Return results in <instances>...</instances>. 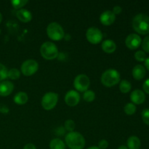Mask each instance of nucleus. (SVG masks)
<instances>
[{
  "label": "nucleus",
  "instance_id": "f257e3e1",
  "mask_svg": "<svg viewBox=\"0 0 149 149\" xmlns=\"http://www.w3.org/2000/svg\"><path fill=\"white\" fill-rule=\"evenodd\" d=\"M132 27L137 33L146 35L149 33V16L146 14H138L132 20Z\"/></svg>",
  "mask_w": 149,
  "mask_h": 149
},
{
  "label": "nucleus",
  "instance_id": "f03ea898",
  "mask_svg": "<svg viewBox=\"0 0 149 149\" xmlns=\"http://www.w3.org/2000/svg\"><path fill=\"white\" fill-rule=\"evenodd\" d=\"M65 143L70 149H83L85 146V139L78 132H68L65 138Z\"/></svg>",
  "mask_w": 149,
  "mask_h": 149
},
{
  "label": "nucleus",
  "instance_id": "7ed1b4c3",
  "mask_svg": "<svg viewBox=\"0 0 149 149\" xmlns=\"http://www.w3.org/2000/svg\"><path fill=\"white\" fill-rule=\"evenodd\" d=\"M120 81V74L116 69H107L101 76V83L107 87H113Z\"/></svg>",
  "mask_w": 149,
  "mask_h": 149
},
{
  "label": "nucleus",
  "instance_id": "20e7f679",
  "mask_svg": "<svg viewBox=\"0 0 149 149\" xmlns=\"http://www.w3.org/2000/svg\"><path fill=\"white\" fill-rule=\"evenodd\" d=\"M42 56L46 60H54L58 55V49L56 45L51 42H46L42 44L40 47Z\"/></svg>",
  "mask_w": 149,
  "mask_h": 149
},
{
  "label": "nucleus",
  "instance_id": "39448f33",
  "mask_svg": "<svg viewBox=\"0 0 149 149\" xmlns=\"http://www.w3.org/2000/svg\"><path fill=\"white\" fill-rule=\"evenodd\" d=\"M47 33L49 39L54 41L61 40L65 36L63 29L59 23L52 22L47 28Z\"/></svg>",
  "mask_w": 149,
  "mask_h": 149
},
{
  "label": "nucleus",
  "instance_id": "423d86ee",
  "mask_svg": "<svg viewBox=\"0 0 149 149\" xmlns=\"http://www.w3.org/2000/svg\"><path fill=\"white\" fill-rule=\"evenodd\" d=\"M58 101V95L53 92L47 93L42 99V106L47 111L52 110L55 107Z\"/></svg>",
  "mask_w": 149,
  "mask_h": 149
},
{
  "label": "nucleus",
  "instance_id": "0eeeda50",
  "mask_svg": "<svg viewBox=\"0 0 149 149\" xmlns=\"http://www.w3.org/2000/svg\"><path fill=\"white\" fill-rule=\"evenodd\" d=\"M39 69V64L34 60H27L24 61L20 67L22 74L26 77H30L34 74Z\"/></svg>",
  "mask_w": 149,
  "mask_h": 149
},
{
  "label": "nucleus",
  "instance_id": "6e6552de",
  "mask_svg": "<svg viewBox=\"0 0 149 149\" xmlns=\"http://www.w3.org/2000/svg\"><path fill=\"white\" fill-rule=\"evenodd\" d=\"M90 81L86 74H79L74 81V86L77 90L79 92H85L89 88Z\"/></svg>",
  "mask_w": 149,
  "mask_h": 149
},
{
  "label": "nucleus",
  "instance_id": "1a4fd4ad",
  "mask_svg": "<svg viewBox=\"0 0 149 149\" xmlns=\"http://www.w3.org/2000/svg\"><path fill=\"white\" fill-rule=\"evenodd\" d=\"M86 37L90 43L97 45L103 39V33L101 31L96 27H90L86 32Z\"/></svg>",
  "mask_w": 149,
  "mask_h": 149
},
{
  "label": "nucleus",
  "instance_id": "9d476101",
  "mask_svg": "<svg viewBox=\"0 0 149 149\" xmlns=\"http://www.w3.org/2000/svg\"><path fill=\"white\" fill-rule=\"evenodd\" d=\"M141 42L142 40L141 36L136 33H130L125 39V45L130 49H138L141 45Z\"/></svg>",
  "mask_w": 149,
  "mask_h": 149
},
{
  "label": "nucleus",
  "instance_id": "9b49d317",
  "mask_svg": "<svg viewBox=\"0 0 149 149\" xmlns=\"http://www.w3.org/2000/svg\"><path fill=\"white\" fill-rule=\"evenodd\" d=\"M80 101L79 93L75 90H70L67 92L65 96V102L68 106H76Z\"/></svg>",
  "mask_w": 149,
  "mask_h": 149
},
{
  "label": "nucleus",
  "instance_id": "f8f14e48",
  "mask_svg": "<svg viewBox=\"0 0 149 149\" xmlns=\"http://www.w3.org/2000/svg\"><path fill=\"white\" fill-rule=\"evenodd\" d=\"M115 20H116V15L111 10H106L100 15V20L102 24L104 26H110L113 24Z\"/></svg>",
  "mask_w": 149,
  "mask_h": 149
},
{
  "label": "nucleus",
  "instance_id": "ddd939ff",
  "mask_svg": "<svg viewBox=\"0 0 149 149\" xmlns=\"http://www.w3.org/2000/svg\"><path fill=\"white\" fill-rule=\"evenodd\" d=\"M130 100L133 104H142L146 100V95L142 90H135L131 93Z\"/></svg>",
  "mask_w": 149,
  "mask_h": 149
},
{
  "label": "nucleus",
  "instance_id": "4468645a",
  "mask_svg": "<svg viewBox=\"0 0 149 149\" xmlns=\"http://www.w3.org/2000/svg\"><path fill=\"white\" fill-rule=\"evenodd\" d=\"M14 90V84L10 81H4L0 82V95L5 97L13 93Z\"/></svg>",
  "mask_w": 149,
  "mask_h": 149
},
{
  "label": "nucleus",
  "instance_id": "2eb2a0df",
  "mask_svg": "<svg viewBox=\"0 0 149 149\" xmlns=\"http://www.w3.org/2000/svg\"><path fill=\"white\" fill-rule=\"evenodd\" d=\"M16 16L17 18L23 23H28L32 19V14L29 10L26 9H20L16 13Z\"/></svg>",
  "mask_w": 149,
  "mask_h": 149
},
{
  "label": "nucleus",
  "instance_id": "dca6fc26",
  "mask_svg": "<svg viewBox=\"0 0 149 149\" xmlns=\"http://www.w3.org/2000/svg\"><path fill=\"white\" fill-rule=\"evenodd\" d=\"M132 76L136 80H141L146 76V68L142 65H137L132 69Z\"/></svg>",
  "mask_w": 149,
  "mask_h": 149
},
{
  "label": "nucleus",
  "instance_id": "f3484780",
  "mask_svg": "<svg viewBox=\"0 0 149 149\" xmlns=\"http://www.w3.org/2000/svg\"><path fill=\"white\" fill-rule=\"evenodd\" d=\"M102 49L106 53H113L116 49V45L111 39H106L102 43Z\"/></svg>",
  "mask_w": 149,
  "mask_h": 149
},
{
  "label": "nucleus",
  "instance_id": "a211bd4d",
  "mask_svg": "<svg viewBox=\"0 0 149 149\" xmlns=\"http://www.w3.org/2000/svg\"><path fill=\"white\" fill-rule=\"evenodd\" d=\"M128 149H140L141 146V140L136 136H131L127 140Z\"/></svg>",
  "mask_w": 149,
  "mask_h": 149
},
{
  "label": "nucleus",
  "instance_id": "6ab92c4d",
  "mask_svg": "<svg viewBox=\"0 0 149 149\" xmlns=\"http://www.w3.org/2000/svg\"><path fill=\"white\" fill-rule=\"evenodd\" d=\"M29 100L28 95L25 92H19L14 96V102L17 105H24Z\"/></svg>",
  "mask_w": 149,
  "mask_h": 149
},
{
  "label": "nucleus",
  "instance_id": "aec40b11",
  "mask_svg": "<svg viewBox=\"0 0 149 149\" xmlns=\"http://www.w3.org/2000/svg\"><path fill=\"white\" fill-rule=\"evenodd\" d=\"M50 149H65V145L62 140L59 138H55L49 142Z\"/></svg>",
  "mask_w": 149,
  "mask_h": 149
},
{
  "label": "nucleus",
  "instance_id": "412c9836",
  "mask_svg": "<svg viewBox=\"0 0 149 149\" xmlns=\"http://www.w3.org/2000/svg\"><path fill=\"white\" fill-rule=\"evenodd\" d=\"M132 89V85L129 81L126 79L122 80L119 84V90L122 93H128Z\"/></svg>",
  "mask_w": 149,
  "mask_h": 149
},
{
  "label": "nucleus",
  "instance_id": "4be33fe9",
  "mask_svg": "<svg viewBox=\"0 0 149 149\" xmlns=\"http://www.w3.org/2000/svg\"><path fill=\"white\" fill-rule=\"evenodd\" d=\"M20 71H19L17 68H11L10 70H9L8 72H7V77L10 78L12 80H15L20 77Z\"/></svg>",
  "mask_w": 149,
  "mask_h": 149
},
{
  "label": "nucleus",
  "instance_id": "5701e85b",
  "mask_svg": "<svg viewBox=\"0 0 149 149\" xmlns=\"http://www.w3.org/2000/svg\"><path fill=\"white\" fill-rule=\"evenodd\" d=\"M124 111H125V113L126 114L132 115L136 111V106L132 103H129L125 105V108H124Z\"/></svg>",
  "mask_w": 149,
  "mask_h": 149
},
{
  "label": "nucleus",
  "instance_id": "b1692460",
  "mask_svg": "<svg viewBox=\"0 0 149 149\" xmlns=\"http://www.w3.org/2000/svg\"><path fill=\"white\" fill-rule=\"evenodd\" d=\"M29 2L28 0H13L11 1V4L15 9L20 10L23 7H24Z\"/></svg>",
  "mask_w": 149,
  "mask_h": 149
},
{
  "label": "nucleus",
  "instance_id": "393cba45",
  "mask_svg": "<svg viewBox=\"0 0 149 149\" xmlns=\"http://www.w3.org/2000/svg\"><path fill=\"white\" fill-rule=\"evenodd\" d=\"M83 98L87 102H93L95 98V94L93 90H87L84 92Z\"/></svg>",
  "mask_w": 149,
  "mask_h": 149
},
{
  "label": "nucleus",
  "instance_id": "a878e982",
  "mask_svg": "<svg viewBox=\"0 0 149 149\" xmlns=\"http://www.w3.org/2000/svg\"><path fill=\"white\" fill-rule=\"evenodd\" d=\"M135 58L139 62H143L146 59V54L144 51L138 50L135 53Z\"/></svg>",
  "mask_w": 149,
  "mask_h": 149
},
{
  "label": "nucleus",
  "instance_id": "bb28decb",
  "mask_svg": "<svg viewBox=\"0 0 149 149\" xmlns=\"http://www.w3.org/2000/svg\"><path fill=\"white\" fill-rule=\"evenodd\" d=\"M7 72H8V70L6 68L5 65L0 63V81L7 78Z\"/></svg>",
  "mask_w": 149,
  "mask_h": 149
},
{
  "label": "nucleus",
  "instance_id": "cd10ccee",
  "mask_svg": "<svg viewBox=\"0 0 149 149\" xmlns=\"http://www.w3.org/2000/svg\"><path fill=\"white\" fill-rule=\"evenodd\" d=\"M75 123H74V121L72 119H68L65 122V125H64V127H65V130L68 131H69V132H73L75 129Z\"/></svg>",
  "mask_w": 149,
  "mask_h": 149
},
{
  "label": "nucleus",
  "instance_id": "c85d7f7f",
  "mask_svg": "<svg viewBox=\"0 0 149 149\" xmlns=\"http://www.w3.org/2000/svg\"><path fill=\"white\" fill-rule=\"evenodd\" d=\"M141 117L144 123L149 125V109H145L142 111Z\"/></svg>",
  "mask_w": 149,
  "mask_h": 149
},
{
  "label": "nucleus",
  "instance_id": "c756f323",
  "mask_svg": "<svg viewBox=\"0 0 149 149\" xmlns=\"http://www.w3.org/2000/svg\"><path fill=\"white\" fill-rule=\"evenodd\" d=\"M141 45H142V48L144 52L149 53V36L144 38V39L141 42Z\"/></svg>",
  "mask_w": 149,
  "mask_h": 149
},
{
  "label": "nucleus",
  "instance_id": "7c9ffc66",
  "mask_svg": "<svg viewBox=\"0 0 149 149\" xmlns=\"http://www.w3.org/2000/svg\"><path fill=\"white\" fill-rule=\"evenodd\" d=\"M109 142L106 140H101L98 143V148L100 149H106L109 146Z\"/></svg>",
  "mask_w": 149,
  "mask_h": 149
},
{
  "label": "nucleus",
  "instance_id": "2f4dec72",
  "mask_svg": "<svg viewBox=\"0 0 149 149\" xmlns=\"http://www.w3.org/2000/svg\"><path fill=\"white\" fill-rule=\"evenodd\" d=\"M143 89L146 93L149 94V79L144 81L143 84Z\"/></svg>",
  "mask_w": 149,
  "mask_h": 149
},
{
  "label": "nucleus",
  "instance_id": "473e14b6",
  "mask_svg": "<svg viewBox=\"0 0 149 149\" xmlns=\"http://www.w3.org/2000/svg\"><path fill=\"white\" fill-rule=\"evenodd\" d=\"M122 9L120 6H115V7L113 8V11L112 12H113V14L116 15L120 14V13H122Z\"/></svg>",
  "mask_w": 149,
  "mask_h": 149
},
{
  "label": "nucleus",
  "instance_id": "72a5a7b5",
  "mask_svg": "<svg viewBox=\"0 0 149 149\" xmlns=\"http://www.w3.org/2000/svg\"><path fill=\"white\" fill-rule=\"evenodd\" d=\"M0 112L3 113H7L9 112V109L4 104L0 103Z\"/></svg>",
  "mask_w": 149,
  "mask_h": 149
},
{
  "label": "nucleus",
  "instance_id": "f704fd0d",
  "mask_svg": "<svg viewBox=\"0 0 149 149\" xmlns=\"http://www.w3.org/2000/svg\"><path fill=\"white\" fill-rule=\"evenodd\" d=\"M23 149H36V146L32 143H28L23 147Z\"/></svg>",
  "mask_w": 149,
  "mask_h": 149
},
{
  "label": "nucleus",
  "instance_id": "c9c22d12",
  "mask_svg": "<svg viewBox=\"0 0 149 149\" xmlns=\"http://www.w3.org/2000/svg\"><path fill=\"white\" fill-rule=\"evenodd\" d=\"M145 65H146V67L147 69H148V71H149V57H148V58H146V61H145Z\"/></svg>",
  "mask_w": 149,
  "mask_h": 149
},
{
  "label": "nucleus",
  "instance_id": "e433bc0d",
  "mask_svg": "<svg viewBox=\"0 0 149 149\" xmlns=\"http://www.w3.org/2000/svg\"><path fill=\"white\" fill-rule=\"evenodd\" d=\"M118 149H128V148L126 146L122 145V146H119V148H118Z\"/></svg>",
  "mask_w": 149,
  "mask_h": 149
},
{
  "label": "nucleus",
  "instance_id": "4c0bfd02",
  "mask_svg": "<svg viewBox=\"0 0 149 149\" xmlns=\"http://www.w3.org/2000/svg\"><path fill=\"white\" fill-rule=\"evenodd\" d=\"M87 149H100V148L97 146H92V147H90V148H88Z\"/></svg>",
  "mask_w": 149,
  "mask_h": 149
},
{
  "label": "nucleus",
  "instance_id": "58836bf2",
  "mask_svg": "<svg viewBox=\"0 0 149 149\" xmlns=\"http://www.w3.org/2000/svg\"><path fill=\"white\" fill-rule=\"evenodd\" d=\"M1 20H2V15H1V13H0V23H1Z\"/></svg>",
  "mask_w": 149,
  "mask_h": 149
},
{
  "label": "nucleus",
  "instance_id": "ea45409f",
  "mask_svg": "<svg viewBox=\"0 0 149 149\" xmlns=\"http://www.w3.org/2000/svg\"><path fill=\"white\" fill-rule=\"evenodd\" d=\"M0 33H1V29H0Z\"/></svg>",
  "mask_w": 149,
  "mask_h": 149
}]
</instances>
